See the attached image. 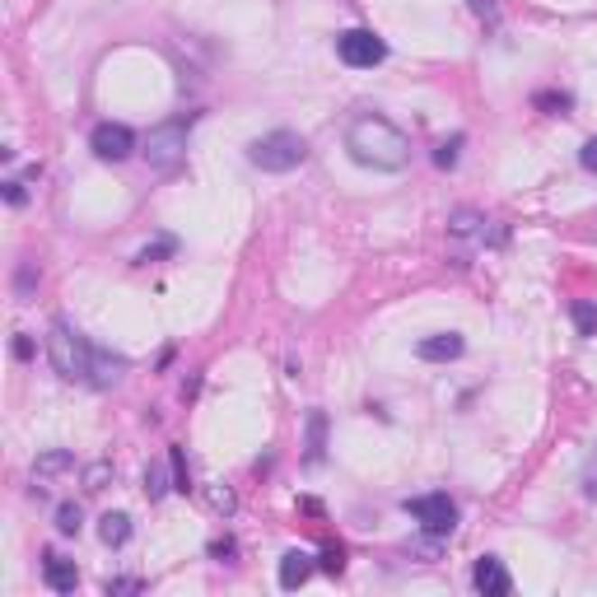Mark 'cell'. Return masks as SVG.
Instances as JSON below:
<instances>
[{"label": "cell", "mask_w": 597, "mask_h": 597, "mask_svg": "<svg viewBox=\"0 0 597 597\" xmlns=\"http://www.w3.org/2000/svg\"><path fill=\"white\" fill-rule=\"evenodd\" d=\"M345 150H350V159H355L360 169H373V173H401L406 164H411V141H406V131L392 117H383V113L350 117Z\"/></svg>", "instance_id": "obj_1"}, {"label": "cell", "mask_w": 597, "mask_h": 597, "mask_svg": "<svg viewBox=\"0 0 597 597\" xmlns=\"http://www.w3.org/2000/svg\"><path fill=\"white\" fill-rule=\"evenodd\" d=\"M14 355L19 360H33V341L29 336H14Z\"/></svg>", "instance_id": "obj_33"}, {"label": "cell", "mask_w": 597, "mask_h": 597, "mask_svg": "<svg viewBox=\"0 0 597 597\" xmlns=\"http://www.w3.org/2000/svg\"><path fill=\"white\" fill-rule=\"evenodd\" d=\"M210 556H215V560H229V556H234V541H229V537H225V541H210Z\"/></svg>", "instance_id": "obj_32"}, {"label": "cell", "mask_w": 597, "mask_h": 597, "mask_svg": "<svg viewBox=\"0 0 597 597\" xmlns=\"http://www.w3.org/2000/svg\"><path fill=\"white\" fill-rule=\"evenodd\" d=\"M308 574H313V556L308 551H285V560H280V588H304L308 583Z\"/></svg>", "instance_id": "obj_13"}, {"label": "cell", "mask_w": 597, "mask_h": 597, "mask_svg": "<svg viewBox=\"0 0 597 597\" xmlns=\"http://www.w3.org/2000/svg\"><path fill=\"white\" fill-rule=\"evenodd\" d=\"M47 355H51V369H57L61 378H70V383H89V378H94V355H98V350L79 336L75 327H66V322H51Z\"/></svg>", "instance_id": "obj_2"}, {"label": "cell", "mask_w": 597, "mask_h": 597, "mask_svg": "<svg viewBox=\"0 0 597 597\" xmlns=\"http://www.w3.org/2000/svg\"><path fill=\"white\" fill-rule=\"evenodd\" d=\"M569 317H574L579 336H597V304H592V298H574V308H569Z\"/></svg>", "instance_id": "obj_17"}, {"label": "cell", "mask_w": 597, "mask_h": 597, "mask_svg": "<svg viewBox=\"0 0 597 597\" xmlns=\"http://www.w3.org/2000/svg\"><path fill=\"white\" fill-rule=\"evenodd\" d=\"M579 164H583L588 173H597V135H592V141H588V145L579 150Z\"/></svg>", "instance_id": "obj_29"}, {"label": "cell", "mask_w": 597, "mask_h": 597, "mask_svg": "<svg viewBox=\"0 0 597 597\" xmlns=\"http://www.w3.org/2000/svg\"><path fill=\"white\" fill-rule=\"evenodd\" d=\"M122 373H126V360H122V355H107V350H98V355H94V378H89V388H117V383H122Z\"/></svg>", "instance_id": "obj_14"}, {"label": "cell", "mask_w": 597, "mask_h": 597, "mask_svg": "<svg viewBox=\"0 0 597 597\" xmlns=\"http://www.w3.org/2000/svg\"><path fill=\"white\" fill-rule=\"evenodd\" d=\"M336 57L350 70H373L378 61L388 57V42L378 38L373 29H345V33H336Z\"/></svg>", "instance_id": "obj_7"}, {"label": "cell", "mask_w": 597, "mask_h": 597, "mask_svg": "<svg viewBox=\"0 0 597 597\" xmlns=\"http://www.w3.org/2000/svg\"><path fill=\"white\" fill-rule=\"evenodd\" d=\"M33 294V266H19V298Z\"/></svg>", "instance_id": "obj_31"}, {"label": "cell", "mask_w": 597, "mask_h": 597, "mask_svg": "<svg viewBox=\"0 0 597 597\" xmlns=\"http://www.w3.org/2000/svg\"><path fill=\"white\" fill-rule=\"evenodd\" d=\"M169 491H173V485H169L164 467H159V463H150V467H145V495H150V500H164Z\"/></svg>", "instance_id": "obj_22"}, {"label": "cell", "mask_w": 597, "mask_h": 597, "mask_svg": "<svg viewBox=\"0 0 597 597\" xmlns=\"http://www.w3.org/2000/svg\"><path fill=\"white\" fill-rule=\"evenodd\" d=\"M197 113H187V117H169V122H159L150 135H145V164L154 173H178L187 164V131H192Z\"/></svg>", "instance_id": "obj_3"}, {"label": "cell", "mask_w": 597, "mask_h": 597, "mask_svg": "<svg viewBox=\"0 0 597 597\" xmlns=\"http://www.w3.org/2000/svg\"><path fill=\"white\" fill-rule=\"evenodd\" d=\"M89 150L103 159V164H122V159L135 154V131L122 122H98L89 135Z\"/></svg>", "instance_id": "obj_8"}, {"label": "cell", "mask_w": 597, "mask_h": 597, "mask_svg": "<svg viewBox=\"0 0 597 597\" xmlns=\"http://www.w3.org/2000/svg\"><path fill=\"white\" fill-rule=\"evenodd\" d=\"M532 103H537V107H546V113H569V103H574V98H569V94H551V89H541Z\"/></svg>", "instance_id": "obj_24"}, {"label": "cell", "mask_w": 597, "mask_h": 597, "mask_svg": "<svg viewBox=\"0 0 597 597\" xmlns=\"http://www.w3.org/2000/svg\"><path fill=\"white\" fill-rule=\"evenodd\" d=\"M322 448H327V416L313 411L308 416V463H322Z\"/></svg>", "instance_id": "obj_16"}, {"label": "cell", "mask_w": 597, "mask_h": 597, "mask_svg": "<svg viewBox=\"0 0 597 597\" xmlns=\"http://www.w3.org/2000/svg\"><path fill=\"white\" fill-rule=\"evenodd\" d=\"M169 467H173V491L187 495V491H192V467H187V453H182L178 444L169 448Z\"/></svg>", "instance_id": "obj_19"}, {"label": "cell", "mask_w": 597, "mask_h": 597, "mask_svg": "<svg viewBox=\"0 0 597 597\" xmlns=\"http://www.w3.org/2000/svg\"><path fill=\"white\" fill-rule=\"evenodd\" d=\"M113 476H117L113 463H94V467H85V491H89V495L107 491V481H113Z\"/></svg>", "instance_id": "obj_21"}, {"label": "cell", "mask_w": 597, "mask_h": 597, "mask_svg": "<svg viewBox=\"0 0 597 597\" xmlns=\"http://www.w3.org/2000/svg\"><path fill=\"white\" fill-rule=\"evenodd\" d=\"M406 513L420 523V532L425 537H453V528H457V504L448 500V495H416V500H406Z\"/></svg>", "instance_id": "obj_6"}, {"label": "cell", "mask_w": 597, "mask_h": 597, "mask_svg": "<svg viewBox=\"0 0 597 597\" xmlns=\"http://www.w3.org/2000/svg\"><path fill=\"white\" fill-rule=\"evenodd\" d=\"M42 583H47L51 592H75V583H79L75 560H66V556H47V560H42Z\"/></svg>", "instance_id": "obj_12"}, {"label": "cell", "mask_w": 597, "mask_h": 597, "mask_svg": "<svg viewBox=\"0 0 597 597\" xmlns=\"http://www.w3.org/2000/svg\"><path fill=\"white\" fill-rule=\"evenodd\" d=\"M98 541H103V546H126V541H131V519H126V513H103V519H98Z\"/></svg>", "instance_id": "obj_15"}, {"label": "cell", "mask_w": 597, "mask_h": 597, "mask_svg": "<svg viewBox=\"0 0 597 597\" xmlns=\"http://www.w3.org/2000/svg\"><path fill=\"white\" fill-rule=\"evenodd\" d=\"M322 569H327V574H341V569H345V551L341 546H327V551H322V560H317Z\"/></svg>", "instance_id": "obj_27"}, {"label": "cell", "mask_w": 597, "mask_h": 597, "mask_svg": "<svg viewBox=\"0 0 597 597\" xmlns=\"http://www.w3.org/2000/svg\"><path fill=\"white\" fill-rule=\"evenodd\" d=\"M5 201H10V206H23V201H29V192H23V182H19V178L5 182Z\"/></svg>", "instance_id": "obj_28"}, {"label": "cell", "mask_w": 597, "mask_h": 597, "mask_svg": "<svg viewBox=\"0 0 597 597\" xmlns=\"http://www.w3.org/2000/svg\"><path fill=\"white\" fill-rule=\"evenodd\" d=\"M79 528H85V509H79L75 500H66V504L57 509V532H61V537H75Z\"/></svg>", "instance_id": "obj_18"}, {"label": "cell", "mask_w": 597, "mask_h": 597, "mask_svg": "<svg viewBox=\"0 0 597 597\" xmlns=\"http://www.w3.org/2000/svg\"><path fill=\"white\" fill-rule=\"evenodd\" d=\"M463 350H467V341L457 336V332H439V336H425V341L416 345V355L429 360V364H444V360H457Z\"/></svg>", "instance_id": "obj_11"}, {"label": "cell", "mask_w": 597, "mask_h": 597, "mask_svg": "<svg viewBox=\"0 0 597 597\" xmlns=\"http://www.w3.org/2000/svg\"><path fill=\"white\" fill-rule=\"evenodd\" d=\"M210 504H215V513H225V519H229V513L238 509V495L229 491V485H215V491H210Z\"/></svg>", "instance_id": "obj_23"}, {"label": "cell", "mask_w": 597, "mask_h": 597, "mask_svg": "<svg viewBox=\"0 0 597 597\" xmlns=\"http://www.w3.org/2000/svg\"><path fill=\"white\" fill-rule=\"evenodd\" d=\"M472 583H476V592H485V597H504V592L513 588V579H509V569H504L500 556H481L476 569H472Z\"/></svg>", "instance_id": "obj_9"}, {"label": "cell", "mask_w": 597, "mask_h": 597, "mask_svg": "<svg viewBox=\"0 0 597 597\" xmlns=\"http://www.w3.org/2000/svg\"><path fill=\"white\" fill-rule=\"evenodd\" d=\"M579 485H583L588 500H597V448H592V457L583 463V481H579Z\"/></svg>", "instance_id": "obj_26"}, {"label": "cell", "mask_w": 597, "mask_h": 597, "mask_svg": "<svg viewBox=\"0 0 597 597\" xmlns=\"http://www.w3.org/2000/svg\"><path fill=\"white\" fill-rule=\"evenodd\" d=\"M457 150H463V135H453V141H444L439 150H434V164H439V169H453V164H457Z\"/></svg>", "instance_id": "obj_25"}, {"label": "cell", "mask_w": 597, "mask_h": 597, "mask_svg": "<svg viewBox=\"0 0 597 597\" xmlns=\"http://www.w3.org/2000/svg\"><path fill=\"white\" fill-rule=\"evenodd\" d=\"M66 472H75V457L66 453V448H51V453H42L38 463H33V495H42L57 476H66Z\"/></svg>", "instance_id": "obj_10"}, {"label": "cell", "mask_w": 597, "mask_h": 597, "mask_svg": "<svg viewBox=\"0 0 597 597\" xmlns=\"http://www.w3.org/2000/svg\"><path fill=\"white\" fill-rule=\"evenodd\" d=\"M178 253V238H154V243H145V248L141 253H135V262H141V266H150V262H159V257H173Z\"/></svg>", "instance_id": "obj_20"}, {"label": "cell", "mask_w": 597, "mask_h": 597, "mask_svg": "<svg viewBox=\"0 0 597 597\" xmlns=\"http://www.w3.org/2000/svg\"><path fill=\"white\" fill-rule=\"evenodd\" d=\"M472 10L485 14V19H495V5H491V0H472Z\"/></svg>", "instance_id": "obj_34"}, {"label": "cell", "mask_w": 597, "mask_h": 597, "mask_svg": "<svg viewBox=\"0 0 597 597\" xmlns=\"http://www.w3.org/2000/svg\"><path fill=\"white\" fill-rule=\"evenodd\" d=\"M248 159L262 173H294L308 159V145H304L298 131H271V135H262V141L248 145Z\"/></svg>", "instance_id": "obj_4"}, {"label": "cell", "mask_w": 597, "mask_h": 597, "mask_svg": "<svg viewBox=\"0 0 597 597\" xmlns=\"http://www.w3.org/2000/svg\"><path fill=\"white\" fill-rule=\"evenodd\" d=\"M448 238L457 243V248H500L504 243V229L495 225V220H485L481 210H472V206H463V210H453L448 215Z\"/></svg>", "instance_id": "obj_5"}, {"label": "cell", "mask_w": 597, "mask_h": 597, "mask_svg": "<svg viewBox=\"0 0 597 597\" xmlns=\"http://www.w3.org/2000/svg\"><path fill=\"white\" fill-rule=\"evenodd\" d=\"M107 592H141V579H107Z\"/></svg>", "instance_id": "obj_30"}]
</instances>
